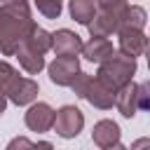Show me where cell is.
Segmentation results:
<instances>
[{"instance_id": "obj_1", "label": "cell", "mask_w": 150, "mask_h": 150, "mask_svg": "<svg viewBox=\"0 0 150 150\" xmlns=\"http://www.w3.org/2000/svg\"><path fill=\"white\" fill-rule=\"evenodd\" d=\"M28 0H7L0 5V54L14 56L16 49L35 30Z\"/></svg>"}, {"instance_id": "obj_2", "label": "cell", "mask_w": 150, "mask_h": 150, "mask_svg": "<svg viewBox=\"0 0 150 150\" xmlns=\"http://www.w3.org/2000/svg\"><path fill=\"white\" fill-rule=\"evenodd\" d=\"M134 73H136V59L124 56L122 52H115L108 61H103V63L98 66L96 77H98L108 89L117 91V89H122L124 84L131 82Z\"/></svg>"}, {"instance_id": "obj_3", "label": "cell", "mask_w": 150, "mask_h": 150, "mask_svg": "<svg viewBox=\"0 0 150 150\" xmlns=\"http://www.w3.org/2000/svg\"><path fill=\"white\" fill-rule=\"evenodd\" d=\"M70 87H73V91H75L80 98H84V101L91 103L94 108L108 110V108L115 105V94H117V91L108 89L98 77H91L89 73H82V70H80Z\"/></svg>"}, {"instance_id": "obj_4", "label": "cell", "mask_w": 150, "mask_h": 150, "mask_svg": "<svg viewBox=\"0 0 150 150\" xmlns=\"http://www.w3.org/2000/svg\"><path fill=\"white\" fill-rule=\"evenodd\" d=\"M84 127V115L80 108L75 105H63L61 110H56L54 115V131L61 136V138H75Z\"/></svg>"}, {"instance_id": "obj_5", "label": "cell", "mask_w": 150, "mask_h": 150, "mask_svg": "<svg viewBox=\"0 0 150 150\" xmlns=\"http://www.w3.org/2000/svg\"><path fill=\"white\" fill-rule=\"evenodd\" d=\"M47 73H49V80L59 87H70L73 80L77 77L80 73V61L77 56H56L49 66H47Z\"/></svg>"}, {"instance_id": "obj_6", "label": "cell", "mask_w": 150, "mask_h": 150, "mask_svg": "<svg viewBox=\"0 0 150 150\" xmlns=\"http://www.w3.org/2000/svg\"><path fill=\"white\" fill-rule=\"evenodd\" d=\"M82 47H84L82 38L68 28H59L56 33H52V52L56 56H77Z\"/></svg>"}, {"instance_id": "obj_7", "label": "cell", "mask_w": 150, "mask_h": 150, "mask_svg": "<svg viewBox=\"0 0 150 150\" xmlns=\"http://www.w3.org/2000/svg\"><path fill=\"white\" fill-rule=\"evenodd\" d=\"M54 110L47 105V103H42V101H38V103H33L28 110H26V127L30 129V131H49L52 127H54Z\"/></svg>"}, {"instance_id": "obj_8", "label": "cell", "mask_w": 150, "mask_h": 150, "mask_svg": "<svg viewBox=\"0 0 150 150\" xmlns=\"http://www.w3.org/2000/svg\"><path fill=\"white\" fill-rule=\"evenodd\" d=\"M117 38H120V52L124 56H131L136 59L138 54L145 52V45H148V38L143 30H134V28H120L117 30Z\"/></svg>"}, {"instance_id": "obj_9", "label": "cell", "mask_w": 150, "mask_h": 150, "mask_svg": "<svg viewBox=\"0 0 150 150\" xmlns=\"http://www.w3.org/2000/svg\"><path fill=\"white\" fill-rule=\"evenodd\" d=\"M115 105H117V110H120L122 117L131 120V117L136 115V110H138V84H136V82H129V84H124L122 89H117V94H115Z\"/></svg>"}, {"instance_id": "obj_10", "label": "cell", "mask_w": 150, "mask_h": 150, "mask_svg": "<svg viewBox=\"0 0 150 150\" xmlns=\"http://www.w3.org/2000/svg\"><path fill=\"white\" fill-rule=\"evenodd\" d=\"M120 127H117V122H112V120H101V122H96L94 124V129H91V141L101 148V150H105V148H112L115 143H120Z\"/></svg>"}, {"instance_id": "obj_11", "label": "cell", "mask_w": 150, "mask_h": 150, "mask_svg": "<svg viewBox=\"0 0 150 150\" xmlns=\"http://www.w3.org/2000/svg\"><path fill=\"white\" fill-rule=\"evenodd\" d=\"M120 21H122V16H117V14L98 12L87 28H89V35L91 38H108V35H112V33L120 30Z\"/></svg>"}, {"instance_id": "obj_12", "label": "cell", "mask_w": 150, "mask_h": 150, "mask_svg": "<svg viewBox=\"0 0 150 150\" xmlns=\"http://www.w3.org/2000/svg\"><path fill=\"white\" fill-rule=\"evenodd\" d=\"M82 54L87 56V61L101 66L103 61H108V59L115 54V47H112V42H110L108 38H91V40L82 47Z\"/></svg>"}, {"instance_id": "obj_13", "label": "cell", "mask_w": 150, "mask_h": 150, "mask_svg": "<svg viewBox=\"0 0 150 150\" xmlns=\"http://www.w3.org/2000/svg\"><path fill=\"white\" fill-rule=\"evenodd\" d=\"M70 19H75L82 26H89L96 16V2L94 0H68Z\"/></svg>"}, {"instance_id": "obj_14", "label": "cell", "mask_w": 150, "mask_h": 150, "mask_svg": "<svg viewBox=\"0 0 150 150\" xmlns=\"http://www.w3.org/2000/svg\"><path fill=\"white\" fill-rule=\"evenodd\" d=\"M14 56L19 59V66H21L26 73H30V75H38V73L45 68V56L38 54V52H33V49L26 47V45H21Z\"/></svg>"}, {"instance_id": "obj_15", "label": "cell", "mask_w": 150, "mask_h": 150, "mask_svg": "<svg viewBox=\"0 0 150 150\" xmlns=\"http://www.w3.org/2000/svg\"><path fill=\"white\" fill-rule=\"evenodd\" d=\"M145 21H148L145 9H143V7H138V5H129V7L124 9V14H122L120 28H134V30H143Z\"/></svg>"}, {"instance_id": "obj_16", "label": "cell", "mask_w": 150, "mask_h": 150, "mask_svg": "<svg viewBox=\"0 0 150 150\" xmlns=\"http://www.w3.org/2000/svg\"><path fill=\"white\" fill-rule=\"evenodd\" d=\"M26 47H30L33 52H38V54H47L49 49H52V33H47L45 28H40V26H35V30L28 35V40L23 42Z\"/></svg>"}, {"instance_id": "obj_17", "label": "cell", "mask_w": 150, "mask_h": 150, "mask_svg": "<svg viewBox=\"0 0 150 150\" xmlns=\"http://www.w3.org/2000/svg\"><path fill=\"white\" fill-rule=\"evenodd\" d=\"M5 150H54V148H52V143H49V141L33 143V141H28L26 136H16V138H12V141L7 143V148H5Z\"/></svg>"}, {"instance_id": "obj_18", "label": "cell", "mask_w": 150, "mask_h": 150, "mask_svg": "<svg viewBox=\"0 0 150 150\" xmlns=\"http://www.w3.org/2000/svg\"><path fill=\"white\" fill-rule=\"evenodd\" d=\"M38 12L47 19H59L61 16V9H63V2L61 0H33Z\"/></svg>"}, {"instance_id": "obj_19", "label": "cell", "mask_w": 150, "mask_h": 150, "mask_svg": "<svg viewBox=\"0 0 150 150\" xmlns=\"http://www.w3.org/2000/svg\"><path fill=\"white\" fill-rule=\"evenodd\" d=\"M94 2H96V7H98L101 12L117 14V16H122V14H124V9L129 7V5H127V0H94Z\"/></svg>"}, {"instance_id": "obj_20", "label": "cell", "mask_w": 150, "mask_h": 150, "mask_svg": "<svg viewBox=\"0 0 150 150\" xmlns=\"http://www.w3.org/2000/svg\"><path fill=\"white\" fill-rule=\"evenodd\" d=\"M138 108L150 112V80H145L143 84H138Z\"/></svg>"}, {"instance_id": "obj_21", "label": "cell", "mask_w": 150, "mask_h": 150, "mask_svg": "<svg viewBox=\"0 0 150 150\" xmlns=\"http://www.w3.org/2000/svg\"><path fill=\"white\" fill-rule=\"evenodd\" d=\"M129 150H150V138H148V136L136 138V141L131 143V148H129Z\"/></svg>"}, {"instance_id": "obj_22", "label": "cell", "mask_w": 150, "mask_h": 150, "mask_svg": "<svg viewBox=\"0 0 150 150\" xmlns=\"http://www.w3.org/2000/svg\"><path fill=\"white\" fill-rule=\"evenodd\" d=\"M5 108H7V98H5V94H0V115L5 112Z\"/></svg>"}, {"instance_id": "obj_23", "label": "cell", "mask_w": 150, "mask_h": 150, "mask_svg": "<svg viewBox=\"0 0 150 150\" xmlns=\"http://www.w3.org/2000/svg\"><path fill=\"white\" fill-rule=\"evenodd\" d=\"M105 150H129V148H124V145H122V143H115V145H112V148H105Z\"/></svg>"}, {"instance_id": "obj_24", "label": "cell", "mask_w": 150, "mask_h": 150, "mask_svg": "<svg viewBox=\"0 0 150 150\" xmlns=\"http://www.w3.org/2000/svg\"><path fill=\"white\" fill-rule=\"evenodd\" d=\"M145 56H148V68H150V38H148V45H145Z\"/></svg>"}, {"instance_id": "obj_25", "label": "cell", "mask_w": 150, "mask_h": 150, "mask_svg": "<svg viewBox=\"0 0 150 150\" xmlns=\"http://www.w3.org/2000/svg\"><path fill=\"white\" fill-rule=\"evenodd\" d=\"M0 2H7V0H0Z\"/></svg>"}]
</instances>
